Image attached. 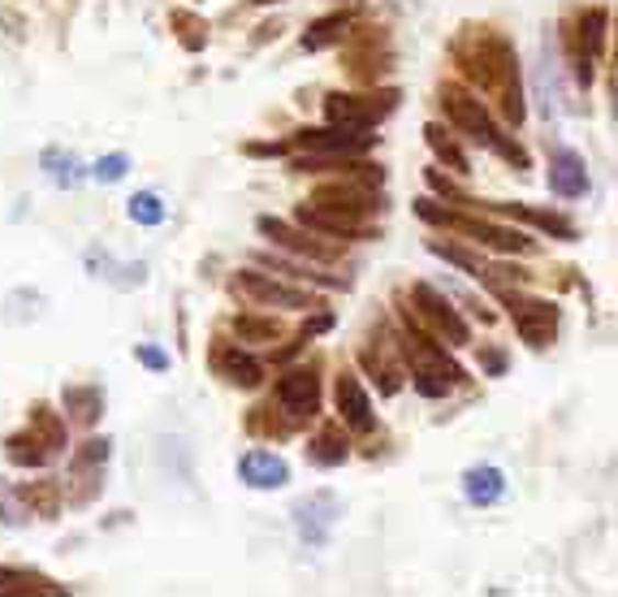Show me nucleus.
Masks as SVG:
<instances>
[{
    "instance_id": "nucleus-13",
    "label": "nucleus",
    "mask_w": 618,
    "mask_h": 597,
    "mask_svg": "<svg viewBox=\"0 0 618 597\" xmlns=\"http://www.w3.org/2000/svg\"><path fill=\"white\" fill-rule=\"evenodd\" d=\"M334 398H338V416L350 433H377V412H372V398L368 390L359 385V376L342 373L334 385Z\"/></svg>"
},
{
    "instance_id": "nucleus-21",
    "label": "nucleus",
    "mask_w": 618,
    "mask_h": 597,
    "mask_svg": "<svg viewBox=\"0 0 618 597\" xmlns=\"http://www.w3.org/2000/svg\"><path fill=\"white\" fill-rule=\"evenodd\" d=\"M0 597H69V589L26 567H0Z\"/></svg>"
},
{
    "instance_id": "nucleus-29",
    "label": "nucleus",
    "mask_w": 618,
    "mask_h": 597,
    "mask_svg": "<svg viewBox=\"0 0 618 597\" xmlns=\"http://www.w3.org/2000/svg\"><path fill=\"white\" fill-rule=\"evenodd\" d=\"M31 429L44 438V447L53 450V454L66 450V420H61L48 403H35V407H31Z\"/></svg>"
},
{
    "instance_id": "nucleus-41",
    "label": "nucleus",
    "mask_w": 618,
    "mask_h": 597,
    "mask_svg": "<svg viewBox=\"0 0 618 597\" xmlns=\"http://www.w3.org/2000/svg\"><path fill=\"white\" fill-rule=\"evenodd\" d=\"M251 4H277V0H251Z\"/></svg>"
},
{
    "instance_id": "nucleus-37",
    "label": "nucleus",
    "mask_w": 618,
    "mask_h": 597,
    "mask_svg": "<svg viewBox=\"0 0 618 597\" xmlns=\"http://www.w3.org/2000/svg\"><path fill=\"white\" fill-rule=\"evenodd\" d=\"M0 520L9 523V528H22V523L31 520V511L22 507V498L9 485H0Z\"/></svg>"
},
{
    "instance_id": "nucleus-32",
    "label": "nucleus",
    "mask_w": 618,
    "mask_h": 597,
    "mask_svg": "<svg viewBox=\"0 0 618 597\" xmlns=\"http://www.w3.org/2000/svg\"><path fill=\"white\" fill-rule=\"evenodd\" d=\"M359 360H363V369L372 373V381L381 385V394H398V390H403V369H398L394 360H377V351H363Z\"/></svg>"
},
{
    "instance_id": "nucleus-35",
    "label": "nucleus",
    "mask_w": 618,
    "mask_h": 597,
    "mask_svg": "<svg viewBox=\"0 0 618 597\" xmlns=\"http://www.w3.org/2000/svg\"><path fill=\"white\" fill-rule=\"evenodd\" d=\"M131 173V156L126 151H113V156H100L95 165H91V178L95 182H104V187H113V182H122Z\"/></svg>"
},
{
    "instance_id": "nucleus-39",
    "label": "nucleus",
    "mask_w": 618,
    "mask_h": 597,
    "mask_svg": "<svg viewBox=\"0 0 618 597\" xmlns=\"http://www.w3.org/2000/svg\"><path fill=\"white\" fill-rule=\"evenodd\" d=\"M481 369H484V376H502L506 369H510V360H506V351H481Z\"/></svg>"
},
{
    "instance_id": "nucleus-33",
    "label": "nucleus",
    "mask_w": 618,
    "mask_h": 597,
    "mask_svg": "<svg viewBox=\"0 0 618 597\" xmlns=\"http://www.w3.org/2000/svg\"><path fill=\"white\" fill-rule=\"evenodd\" d=\"M234 334L243 338V342H277V320L269 316H234Z\"/></svg>"
},
{
    "instance_id": "nucleus-30",
    "label": "nucleus",
    "mask_w": 618,
    "mask_h": 597,
    "mask_svg": "<svg viewBox=\"0 0 618 597\" xmlns=\"http://www.w3.org/2000/svg\"><path fill=\"white\" fill-rule=\"evenodd\" d=\"M424 139H428V148L437 151V160H441V165H450L454 173H472V165H468L463 148H459V144H454V139H450L437 122H428V126H424Z\"/></svg>"
},
{
    "instance_id": "nucleus-40",
    "label": "nucleus",
    "mask_w": 618,
    "mask_h": 597,
    "mask_svg": "<svg viewBox=\"0 0 618 597\" xmlns=\"http://www.w3.org/2000/svg\"><path fill=\"white\" fill-rule=\"evenodd\" d=\"M325 329H334V316H329V312H321V316H312V320L303 325V334H299V338H312V334H325Z\"/></svg>"
},
{
    "instance_id": "nucleus-28",
    "label": "nucleus",
    "mask_w": 618,
    "mask_h": 597,
    "mask_svg": "<svg viewBox=\"0 0 618 597\" xmlns=\"http://www.w3.org/2000/svg\"><path fill=\"white\" fill-rule=\"evenodd\" d=\"M18 498H22V507L35 511L40 520H57V511H61V494H57L53 481H35V485L18 489Z\"/></svg>"
},
{
    "instance_id": "nucleus-8",
    "label": "nucleus",
    "mask_w": 618,
    "mask_h": 597,
    "mask_svg": "<svg viewBox=\"0 0 618 597\" xmlns=\"http://www.w3.org/2000/svg\"><path fill=\"white\" fill-rule=\"evenodd\" d=\"M502 303L510 307V320L519 329V338L537 351H546L558 334V303L550 298H528V295H515V291H502Z\"/></svg>"
},
{
    "instance_id": "nucleus-14",
    "label": "nucleus",
    "mask_w": 618,
    "mask_h": 597,
    "mask_svg": "<svg viewBox=\"0 0 618 597\" xmlns=\"http://www.w3.org/2000/svg\"><path fill=\"white\" fill-rule=\"evenodd\" d=\"M277 403L290 416H316L321 412V376H316V369H290L277 381Z\"/></svg>"
},
{
    "instance_id": "nucleus-4",
    "label": "nucleus",
    "mask_w": 618,
    "mask_h": 597,
    "mask_svg": "<svg viewBox=\"0 0 618 597\" xmlns=\"http://www.w3.org/2000/svg\"><path fill=\"white\" fill-rule=\"evenodd\" d=\"M398 100H403L398 87H385V91H329L325 95V117L334 126H346V131H372L398 109Z\"/></svg>"
},
{
    "instance_id": "nucleus-19",
    "label": "nucleus",
    "mask_w": 618,
    "mask_h": 597,
    "mask_svg": "<svg viewBox=\"0 0 618 597\" xmlns=\"http://www.w3.org/2000/svg\"><path fill=\"white\" fill-rule=\"evenodd\" d=\"M299 225L307 229H321L329 238H372V225L368 222H355V217H342V213H329V209H316V204H299Z\"/></svg>"
},
{
    "instance_id": "nucleus-18",
    "label": "nucleus",
    "mask_w": 618,
    "mask_h": 597,
    "mask_svg": "<svg viewBox=\"0 0 618 597\" xmlns=\"http://www.w3.org/2000/svg\"><path fill=\"white\" fill-rule=\"evenodd\" d=\"M212 369H216V376H225L229 385H238V390H256L265 381L260 360H251L243 347H216L212 351Z\"/></svg>"
},
{
    "instance_id": "nucleus-2",
    "label": "nucleus",
    "mask_w": 618,
    "mask_h": 597,
    "mask_svg": "<svg viewBox=\"0 0 618 597\" xmlns=\"http://www.w3.org/2000/svg\"><path fill=\"white\" fill-rule=\"evenodd\" d=\"M441 113L450 117V126H459L463 135H472L481 148H493L502 160H510L515 169H528V151L519 148L510 135L497 131V122L488 117L484 100L468 87H441Z\"/></svg>"
},
{
    "instance_id": "nucleus-6",
    "label": "nucleus",
    "mask_w": 618,
    "mask_h": 597,
    "mask_svg": "<svg viewBox=\"0 0 618 597\" xmlns=\"http://www.w3.org/2000/svg\"><path fill=\"white\" fill-rule=\"evenodd\" d=\"M412 298H415V307H407V320H412L415 329H432V334H437L441 342H450V347H468V342H472L468 320L450 307V298L441 295V291H432L428 282H415Z\"/></svg>"
},
{
    "instance_id": "nucleus-24",
    "label": "nucleus",
    "mask_w": 618,
    "mask_h": 597,
    "mask_svg": "<svg viewBox=\"0 0 618 597\" xmlns=\"http://www.w3.org/2000/svg\"><path fill=\"white\" fill-rule=\"evenodd\" d=\"M40 165H44V173L61 187V191H74V187H82V178H87V165L66 148H44L40 156Z\"/></svg>"
},
{
    "instance_id": "nucleus-31",
    "label": "nucleus",
    "mask_w": 618,
    "mask_h": 597,
    "mask_svg": "<svg viewBox=\"0 0 618 597\" xmlns=\"http://www.w3.org/2000/svg\"><path fill=\"white\" fill-rule=\"evenodd\" d=\"M173 31H178V40H182L187 53H200V48L207 44V22L200 18V13L178 9V13H173Z\"/></svg>"
},
{
    "instance_id": "nucleus-9",
    "label": "nucleus",
    "mask_w": 618,
    "mask_h": 597,
    "mask_svg": "<svg viewBox=\"0 0 618 597\" xmlns=\"http://www.w3.org/2000/svg\"><path fill=\"white\" fill-rule=\"evenodd\" d=\"M307 204L329 209V213H342V217H355V222H368V213L385 209V204L377 200L372 182H363V178H355V182H325V187L312 191Z\"/></svg>"
},
{
    "instance_id": "nucleus-17",
    "label": "nucleus",
    "mask_w": 618,
    "mask_h": 597,
    "mask_svg": "<svg viewBox=\"0 0 618 597\" xmlns=\"http://www.w3.org/2000/svg\"><path fill=\"white\" fill-rule=\"evenodd\" d=\"M550 191L562 195V200L588 195V165H584L580 151H571V148L550 151Z\"/></svg>"
},
{
    "instance_id": "nucleus-36",
    "label": "nucleus",
    "mask_w": 618,
    "mask_h": 597,
    "mask_svg": "<svg viewBox=\"0 0 618 597\" xmlns=\"http://www.w3.org/2000/svg\"><path fill=\"white\" fill-rule=\"evenodd\" d=\"M260 264H265V269H281V273H294V278H312L316 286H329V291H342V286H346L342 278H325V273H303L299 264H290V260H277V256H260Z\"/></svg>"
},
{
    "instance_id": "nucleus-22",
    "label": "nucleus",
    "mask_w": 618,
    "mask_h": 597,
    "mask_svg": "<svg viewBox=\"0 0 618 597\" xmlns=\"http://www.w3.org/2000/svg\"><path fill=\"white\" fill-rule=\"evenodd\" d=\"M502 494H506V472L502 468L476 463V468L463 472V498L472 507H493V503H502Z\"/></svg>"
},
{
    "instance_id": "nucleus-7",
    "label": "nucleus",
    "mask_w": 618,
    "mask_h": 597,
    "mask_svg": "<svg viewBox=\"0 0 618 597\" xmlns=\"http://www.w3.org/2000/svg\"><path fill=\"white\" fill-rule=\"evenodd\" d=\"M290 516H294V528H299L303 545H329L334 528L342 520V498L334 489H316V494L299 498Z\"/></svg>"
},
{
    "instance_id": "nucleus-20",
    "label": "nucleus",
    "mask_w": 618,
    "mask_h": 597,
    "mask_svg": "<svg viewBox=\"0 0 618 597\" xmlns=\"http://www.w3.org/2000/svg\"><path fill=\"white\" fill-rule=\"evenodd\" d=\"M61 403H66V420L78 429H95L100 416H104V390L100 385H66Z\"/></svg>"
},
{
    "instance_id": "nucleus-5",
    "label": "nucleus",
    "mask_w": 618,
    "mask_h": 597,
    "mask_svg": "<svg viewBox=\"0 0 618 597\" xmlns=\"http://www.w3.org/2000/svg\"><path fill=\"white\" fill-rule=\"evenodd\" d=\"M403 347H407V356H412V381L424 398H446V394L463 381V369H459L437 342H428L424 329H415L412 325V334H407Z\"/></svg>"
},
{
    "instance_id": "nucleus-11",
    "label": "nucleus",
    "mask_w": 618,
    "mask_h": 597,
    "mask_svg": "<svg viewBox=\"0 0 618 597\" xmlns=\"http://www.w3.org/2000/svg\"><path fill=\"white\" fill-rule=\"evenodd\" d=\"M229 291L251 298V303H265V307H294V312L316 307V298L307 295V291H294V286H285L277 278H265V273H234Z\"/></svg>"
},
{
    "instance_id": "nucleus-12",
    "label": "nucleus",
    "mask_w": 618,
    "mask_h": 597,
    "mask_svg": "<svg viewBox=\"0 0 618 597\" xmlns=\"http://www.w3.org/2000/svg\"><path fill=\"white\" fill-rule=\"evenodd\" d=\"M290 144L303 151H329V156H363V151L377 144V135H368V131H346V126H321V131L307 126V131H299Z\"/></svg>"
},
{
    "instance_id": "nucleus-16",
    "label": "nucleus",
    "mask_w": 618,
    "mask_h": 597,
    "mask_svg": "<svg viewBox=\"0 0 618 597\" xmlns=\"http://www.w3.org/2000/svg\"><path fill=\"white\" fill-rule=\"evenodd\" d=\"M238 481L251 489H281L290 481V463L273 450H247L238 459Z\"/></svg>"
},
{
    "instance_id": "nucleus-15",
    "label": "nucleus",
    "mask_w": 618,
    "mask_h": 597,
    "mask_svg": "<svg viewBox=\"0 0 618 597\" xmlns=\"http://www.w3.org/2000/svg\"><path fill=\"white\" fill-rule=\"evenodd\" d=\"M87 273H91L95 282L117 286V291H135V286L147 282V264H143V260H117L113 251H100V247L87 251Z\"/></svg>"
},
{
    "instance_id": "nucleus-27",
    "label": "nucleus",
    "mask_w": 618,
    "mask_h": 597,
    "mask_svg": "<svg viewBox=\"0 0 618 597\" xmlns=\"http://www.w3.org/2000/svg\"><path fill=\"white\" fill-rule=\"evenodd\" d=\"M350 442H346L342 429H321L312 442H307V463L312 468H342Z\"/></svg>"
},
{
    "instance_id": "nucleus-34",
    "label": "nucleus",
    "mask_w": 618,
    "mask_h": 597,
    "mask_svg": "<svg viewBox=\"0 0 618 597\" xmlns=\"http://www.w3.org/2000/svg\"><path fill=\"white\" fill-rule=\"evenodd\" d=\"M126 213H131V222L135 225H160L165 222V204H160V195H151V191H138L135 200L126 204Z\"/></svg>"
},
{
    "instance_id": "nucleus-10",
    "label": "nucleus",
    "mask_w": 618,
    "mask_h": 597,
    "mask_svg": "<svg viewBox=\"0 0 618 597\" xmlns=\"http://www.w3.org/2000/svg\"><path fill=\"white\" fill-rule=\"evenodd\" d=\"M256 229H260L265 238H273L281 251H294V256H303V260H316V264H338V260H342V247H338V243H329V238H312V234L294 229L290 222L260 217Z\"/></svg>"
},
{
    "instance_id": "nucleus-23",
    "label": "nucleus",
    "mask_w": 618,
    "mask_h": 597,
    "mask_svg": "<svg viewBox=\"0 0 618 597\" xmlns=\"http://www.w3.org/2000/svg\"><path fill=\"white\" fill-rule=\"evenodd\" d=\"M346 31H350V18L346 13H325V18H316L303 35H299V48L303 53H321V48H334V44H342Z\"/></svg>"
},
{
    "instance_id": "nucleus-26",
    "label": "nucleus",
    "mask_w": 618,
    "mask_h": 597,
    "mask_svg": "<svg viewBox=\"0 0 618 597\" xmlns=\"http://www.w3.org/2000/svg\"><path fill=\"white\" fill-rule=\"evenodd\" d=\"M4 454H9V463H18V468H44V463L53 459V450L44 447V438H40L35 429L9 433V438H4Z\"/></svg>"
},
{
    "instance_id": "nucleus-3",
    "label": "nucleus",
    "mask_w": 618,
    "mask_h": 597,
    "mask_svg": "<svg viewBox=\"0 0 618 597\" xmlns=\"http://www.w3.org/2000/svg\"><path fill=\"white\" fill-rule=\"evenodd\" d=\"M415 213L428 225H446V229H454V234H468V238H476V243L493 247V251H519V256H532V251H537V243H532L528 234L506 229V225H493V222H484V217L454 213V209H441L437 200H415Z\"/></svg>"
},
{
    "instance_id": "nucleus-1",
    "label": "nucleus",
    "mask_w": 618,
    "mask_h": 597,
    "mask_svg": "<svg viewBox=\"0 0 618 597\" xmlns=\"http://www.w3.org/2000/svg\"><path fill=\"white\" fill-rule=\"evenodd\" d=\"M454 57H459L468 82L502 109V117L510 126H519L524 122V82H519L515 48L502 35H493V31H472L468 40L454 44Z\"/></svg>"
},
{
    "instance_id": "nucleus-25",
    "label": "nucleus",
    "mask_w": 618,
    "mask_h": 597,
    "mask_svg": "<svg viewBox=\"0 0 618 597\" xmlns=\"http://www.w3.org/2000/svg\"><path fill=\"white\" fill-rule=\"evenodd\" d=\"M484 209H493V213H506V217H519V222H532L537 229L558 234V238H575V234H580V229L566 222V217H558V213H541V209H524V204H506V200H497V204H484Z\"/></svg>"
},
{
    "instance_id": "nucleus-38",
    "label": "nucleus",
    "mask_w": 618,
    "mask_h": 597,
    "mask_svg": "<svg viewBox=\"0 0 618 597\" xmlns=\"http://www.w3.org/2000/svg\"><path fill=\"white\" fill-rule=\"evenodd\" d=\"M135 360L143 369H151V373H165L169 369V356L160 351V347H147V342H138L135 347Z\"/></svg>"
}]
</instances>
